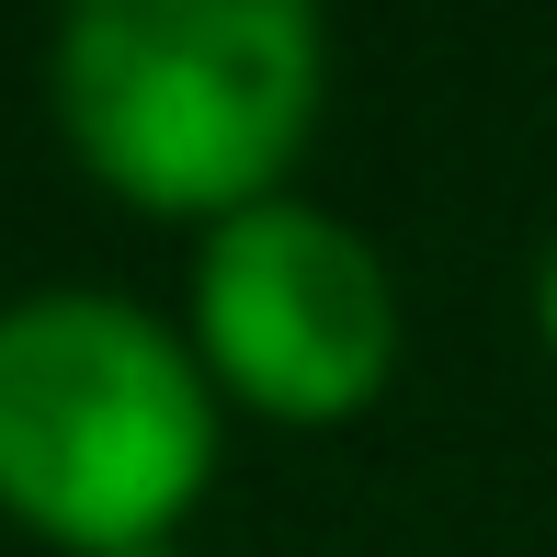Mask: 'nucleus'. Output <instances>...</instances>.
<instances>
[{
    "mask_svg": "<svg viewBox=\"0 0 557 557\" xmlns=\"http://www.w3.org/2000/svg\"><path fill=\"white\" fill-rule=\"evenodd\" d=\"M58 114L114 194L250 216L319 114V0H69Z\"/></svg>",
    "mask_w": 557,
    "mask_h": 557,
    "instance_id": "nucleus-1",
    "label": "nucleus"
},
{
    "mask_svg": "<svg viewBox=\"0 0 557 557\" xmlns=\"http://www.w3.org/2000/svg\"><path fill=\"white\" fill-rule=\"evenodd\" d=\"M206 387L160 319L114 296H35L0 319V500L35 535L125 557L206 490Z\"/></svg>",
    "mask_w": 557,
    "mask_h": 557,
    "instance_id": "nucleus-2",
    "label": "nucleus"
},
{
    "mask_svg": "<svg viewBox=\"0 0 557 557\" xmlns=\"http://www.w3.org/2000/svg\"><path fill=\"white\" fill-rule=\"evenodd\" d=\"M125 557H171V546H125Z\"/></svg>",
    "mask_w": 557,
    "mask_h": 557,
    "instance_id": "nucleus-5",
    "label": "nucleus"
},
{
    "mask_svg": "<svg viewBox=\"0 0 557 557\" xmlns=\"http://www.w3.org/2000/svg\"><path fill=\"white\" fill-rule=\"evenodd\" d=\"M194 319H206L216 375L285 421H342L352 398H375V375L398 352V308H387L375 250L319 206L227 216L206 250Z\"/></svg>",
    "mask_w": 557,
    "mask_h": 557,
    "instance_id": "nucleus-3",
    "label": "nucleus"
},
{
    "mask_svg": "<svg viewBox=\"0 0 557 557\" xmlns=\"http://www.w3.org/2000/svg\"><path fill=\"white\" fill-rule=\"evenodd\" d=\"M535 308H546V342H557V239H546V273H535Z\"/></svg>",
    "mask_w": 557,
    "mask_h": 557,
    "instance_id": "nucleus-4",
    "label": "nucleus"
}]
</instances>
